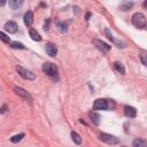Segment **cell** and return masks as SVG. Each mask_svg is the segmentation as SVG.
<instances>
[{"mask_svg": "<svg viewBox=\"0 0 147 147\" xmlns=\"http://www.w3.org/2000/svg\"><path fill=\"white\" fill-rule=\"evenodd\" d=\"M132 24L136 26V28H139V29H142L146 26V17L142 13H134L132 15Z\"/></svg>", "mask_w": 147, "mask_h": 147, "instance_id": "cell-1", "label": "cell"}, {"mask_svg": "<svg viewBox=\"0 0 147 147\" xmlns=\"http://www.w3.org/2000/svg\"><path fill=\"white\" fill-rule=\"evenodd\" d=\"M41 70L46 75H48L49 77H55L57 75V67L54 63H51V62H45L41 65Z\"/></svg>", "mask_w": 147, "mask_h": 147, "instance_id": "cell-2", "label": "cell"}, {"mask_svg": "<svg viewBox=\"0 0 147 147\" xmlns=\"http://www.w3.org/2000/svg\"><path fill=\"white\" fill-rule=\"evenodd\" d=\"M99 139L108 145H117L119 142V138H117L113 134H108V133H100Z\"/></svg>", "mask_w": 147, "mask_h": 147, "instance_id": "cell-3", "label": "cell"}, {"mask_svg": "<svg viewBox=\"0 0 147 147\" xmlns=\"http://www.w3.org/2000/svg\"><path fill=\"white\" fill-rule=\"evenodd\" d=\"M16 70H17V72L20 74V76H21L22 78H24V79L33 80V79L36 78V75H34L32 71H30V70H28V69H24V68L21 67V65H17V67H16Z\"/></svg>", "mask_w": 147, "mask_h": 147, "instance_id": "cell-4", "label": "cell"}, {"mask_svg": "<svg viewBox=\"0 0 147 147\" xmlns=\"http://www.w3.org/2000/svg\"><path fill=\"white\" fill-rule=\"evenodd\" d=\"M14 92H15L18 96H21L23 100H25L26 102L32 103V96H31V94H30L28 91H25L24 88L18 87V86H15V87H14Z\"/></svg>", "mask_w": 147, "mask_h": 147, "instance_id": "cell-5", "label": "cell"}, {"mask_svg": "<svg viewBox=\"0 0 147 147\" xmlns=\"http://www.w3.org/2000/svg\"><path fill=\"white\" fill-rule=\"evenodd\" d=\"M110 106H109V101L106 100V99H96L93 103V109L94 110H106V109H109Z\"/></svg>", "mask_w": 147, "mask_h": 147, "instance_id": "cell-6", "label": "cell"}, {"mask_svg": "<svg viewBox=\"0 0 147 147\" xmlns=\"http://www.w3.org/2000/svg\"><path fill=\"white\" fill-rule=\"evenodd\" d=\"M93 44L96 46V48H99L100 51H102V52H108V51H110V48H111V46L110 45H108V44H106L105 41H102V40H100V39H93Z\"/></svg>", "mask_w": 147, "mask_h": 147, "instance_id": "cell-7", "label": "cell"}, {"mask_svg": "<svg viewBox=\"0 0 147 147\" xmlns=\"http://www.w3.org/2000/svg\"><path fill=\"white\" fill-rule=\"evenodd\" d=\"M45 49H46L47 54H48L49 56H52V57L56 56V54H57V47H56V45L53 44V42H46Z\"/></svg>", "mask_w": 147, "mask_h": 147, "instance_id": "cell-8", "label": "cell"}, {"mask_svg": "<svg viewBox=\"0 0 147 147\" xmlns=\"http://www.w3.org/2000/svg\"><path fill=\"white\" fill-rule=\"evenodd\" d=\"M105 33H106L107 38H108L110 41H113L114 44L117 45V47H121V48H125V47H126V44H125V42H123V41H118V40H116V39L113 37V34H111V32L109 31V29H105Z\"/></svg>", "mask_w": 147, "mask_h": 147, "instance_id": "cell-9", "label": "cell"}, {"mask_svg": "<svg viewBox=\"0 0 147 147\" xmlns=\"http://www.w3.org/2000/svg\"><path fill=\"white\" fill-rule=\"evenodd\" d=\"M3 28H5V30H6L7 32H9V33H15V32H17V29H18L16 22H14V21H8V22H6L5 25H3Z\"/></svg>", "mask_w": 147, "mask_h": 147, "instance_id": "cell-10", "label": "cell"}, {"mask_svg": "<svg viewBox=\"0 0 147 147\" xmlns=\"http://www.w3.org/2000/svg\"><path fill=\"white\" fill-rule=\"evenodd\" d=\"M124 113H125V115H126L129 118H134V117L137 116V110H136V108L132 107V106H125V107H124Z\"/></svg>", "mask_w": 147, "mask_h": 147, "instance_id": "cell-11", "label": "cell"}, {"mask_svg": "<svg viewBox=\"0 0 147 147\" xmlns=\"http://www.w3.org/2000/svg\"><path fill=\"white\" fill-rule=\"evenodd\" d=\"M24 23L28 26H31L32 25V23H33V13L31 10H28L24 14Z\"/></svg>", "mask_w": 147, "mask_h": 147, "instance_id": "cell-12", "label": "cell"}, {"mask_svg": "<svg viewBox=\"0 0 147 147\" xmlns=\"http://www.w3.org/2000/svg\"><path fill=\"white\" fill-rule=\"evenodd\" d=\"M55 24H56V26H57V29H59V31L60 32H67L68 31V22H61V21H59V20H56L55 18Z\"/></svg>", "mask_w": 147, "mask_h": 147, "instance_id": "cell-13", "label": "cell"}, {"mask_svg": "<svg viewBox=\"0 0 147 147\" xmlns=\"http://www.w3.org/2000/svg\"><path fill=\"white\" fill-rule=\"evenodd\" d=\"M29 34H30L31 39L34 40V41H40V40H41V36H40V34L37 32V30L33 29V28H30V30H29Z\"/></svg>", "mask_w": 147, "mask_h": 147, "instance_id": "cell-14", "label": "cell"}, {"mask_svg": "<svg viewBox=\"0 0 147 147\" xmlns=\"http://www.w3.org/2000/svg\"><path fill=\"white\" fill-rule=\"evenodd\" d=\"M133 147H147V140L145 139H134L132 142Z\"/></svg>", "mask_w": 147, "mask_h": 147, "instance_id": "cell-15", "label": "cell"}, {"mask_svg": "<svg viewBox=\"0 0 147 147\" xmlns=\"http://www.w3.org/2000/svg\"><path fill=\"white\" fill-rule=\"evenodd\" d=\"M114 69L118 72V74H125V68H124V65L121 63V62H118V61H115L114 62Z\"/></svg>", "mask_w": 147, "mask_h": 147, "instance_id": "cell-16", "label": "cell"}, {"mask_svg": "<svg viewBox=\"0 0 147 147\" xmlns=\"http://www.w3.org/2000/svg\"><path fill=\"white\" fill-rule=\"evenodd\" d=\"M8 5L11 9H17L18 7H21L23 5V1L22 0H10V1H8Z\"/></svg>", "mask_w": 147, "mask_h": 147, "instance_id": "cell-17", "label": "cell"}, {"mask_svg": "<svg viewBox=\"0 0 147 147\" xmlns=\"http://www.w3.org/2000/svg\"><path fill=\"white\" fill-rule=\"evenodd\" d=\"M90 117H91V121H92L95 125H99V124H100L101 117H100L99 114H96V113H90Z\"/></svg>", "mask_w": 147, "mask_h": 147, "instance_id": "cell-18", "label": "cell"}, {"mask_svg": "<svg viewBox=\"0 0 147 147\" xmlns=\"http://www.w3.org/2000/svg\"><path fill=\"white\" fill-rule=\"evenodd\" d=\"M71 139H72V141H74L76 145H80V144H82V137H80L77 132H75V131L71 132Z\"/></svg>", "mask_w": 147, "mask_h": 147, "instance_id": "cell-19", "label": "cell"}, {"mask_svg": "<svg viewBox=\"0 0 147 147\" xmlns=\"http://www.w3.org/2000/svg\"><path fill=\"white\" fill-rule=\"evenodd\" d=\"M24 133H18V134H15V136H13L11 138H10V141L11 142H14V144H16V142H18V141H21L23 138H24Z\"/></svg>", "mask_w": 147, "mask_h": 147, "instance_id": "cell-20", "label": "cell"}, {"mask_svg": "<svg viewBox=\"0 0 147 147\" xmlns=\"http://www.w3.org/2000/svg\"><path fill=\"white\" fill-rule=\"evenodd\" d=\"M10 47H11V48H15V49H25V46H24L22 42H18V41H13V42H10Z\"/></svg>", "mask_w": 147, "mask_h": 147, "instance_id": "cell-21", "label": "cell"}, {"mask_svg": "<svg viewBox=\"0 0 147 147\" xmlns=\"http://www.w3.org/2000/svg\"><path fill=\"white\" fill-rule=\"evenodd\" d=\"M132 6H133V2H127V1H125V2H122V3L119 5V9H122V10H129Z\"/></svg>", "mask_w": 147, "mask_h": 147, "instance_id": "cell-22", "label": "cell"}, {"mask_svg": "<svg viewBox=\"0 0 147 147\" xmlns=\"http://www.w3.org/2000/svg\"><path fill=\"white\" fill-rule=\"evenodd\" d=\"M0 39H1L3 42H7V44H9V42H10L9 37H8L7 34H5V32H0Z\"/></svg>", "mask_w": 147, "mask_h": 147, "instance_id": "cell-23", "label": "cell"}, {"mask_svg": "<svg viewBox=\"0 0 147 147\" xmlns=\"http://www.w3.org/2000/svg\"><path fill=\"white\" fill-rule=\"evenodd\" d=\"M140 60H141V63H142L145 67H147V55H146V54H141V55H140Z\"/></svg>", "mask_w": 147, "mask_h": 147, "instance_id": "cell-24", "label": "cell"}, {"mask_svg": "<svg viewBox=\"0 0 147 147\" xmlns=\"http://www.w3.org/2000/svg\"><path fill=\"white\" fill-rule=\"evenodd\" d=\"M49 24H51V18H46V21H45V23H44V29H45L46 31L49 29Z\"/></svg>", "mask_w": 147, "mask_h": 147, "instance_id": "cell-25", "label": "cell"}, {"mask_svg": "<svg viewBox=\"0 0 147 147\" xmlns=\"http://www.w3.org/2000/svg\"><path fill=\"white\" fill-rule=\"evenodd\" d=\"M6 110H7V105H2V107H1V114H5L6 113Z\"/></svg>", "mask_w": 147, "mask_h": 147, "instance_id": "cell-26", "label": "cell"}, {"mask_svg": "<svg viewBox=\"0 0 147 147\" xmlns=\"http://www.w3.org/2000/svg\"><path fill=\"white\" fill-rule=\"evenodd\" d=\"M90 16H91V13H90V11H87V13H86V15H85V20H86V21H88V20H90Z\"/></svg>", "mask_w": 147, "mask_h": 147, "instance_id": "cell-27", "label": "cell"}, {"mask_svg": "<svg viewBox=\"0 0 147 147\" xmlns=\"http://www.w3.org/2000/svg\"><path fill=\"white\" fill-rule=\"evenodd\" d=\"M142 6H144V7H145V8H147V1H145V2H144V3H142Z\"/></svg>", "mask_w": 147, "mask_h": 147, "instance_id": "cell-28", "label": "cell"}, {"mask_svg": "<svg viewBox=\"0 0 147 147\" xmlns=\"http://www.w3.org/2000/svg\"><path fill=\"white\" fill-rule=\"evenodd\" d=\"M122 147H127V146H122Z\"/></svg>", "mask_w": 147, "mask_h": 147, "instance_id": "cell-29", "label": "cell"}]
</instances>
